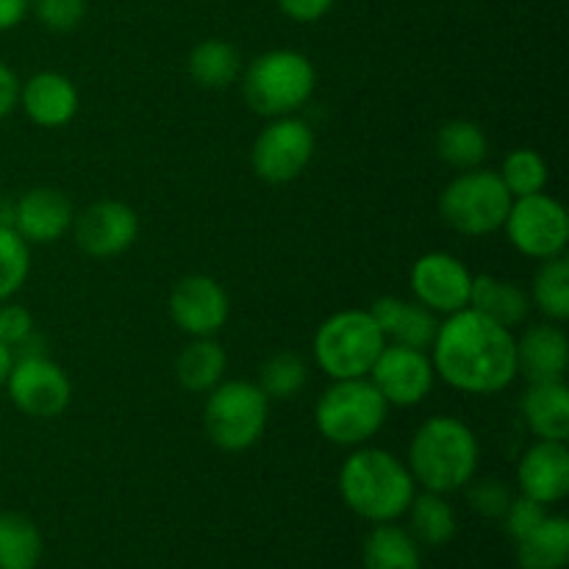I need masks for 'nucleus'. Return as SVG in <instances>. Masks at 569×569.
Instances as JSON below:
<instances>
[{"mask_svg": "<svg viewBox=\"0 0 569 569\" xmlns=\"http://www.w3.org/2000/svg\"><path fill=\"white\" fill-rule=\"evenodd\" d=\"M437 378L465 395H498L517 378L515 331L476 309H461L439 322L431 345Z\"/></svg>", "mask_w": 569, "mask_h": 569, "instance_id": "f257e3e1", "label": "nucleus"}, {"mask_svg": "<svg viewBox=\"0 0 569 569\" xmlns=\"http://www.w3.org/2000/svg\"><path fill=\"white\" fill-rule=\"evenodd\" d=\"M481 445L476 431L453 415H437L420 422L409 442V467L415 483L426 492L450 495L478 476Z\"/></svg>", "mask_w": 569, "mask_h": 569, "instance_id": "f03ea898", "label": "nucleus"}, {"mask_svg": "<svg viewBox=\"0 0 569 569\" xmlns=\"http://www.w3.org/2000/svg\"><path fill=\"white\" fill-rule=\"evenodd\" d=\"M339 495L353 515L367 522H395L409 511L417 495L406 461L383 448L361 445L339 470Z\"/></svg>", "mask_w": 569, "mask_h": 569, "instance_id": "7ed1b4c3", "label": "nucleus"}, {"mask_svg": "<svg viewBox=\"0 0 569 569\" xmlns=\"http://www.w3.org/2000/svg\"><path fill=\"white\" fill-rule=\"evenodd\" d=\"M317 87V70L300 50L276 48L256 56L242 72L244 103L253 114L289 117L298 114L311 100Z\"/></svg>", "mask_w": 569, "mask_h": 569, "instance_id": "20e7f679", "label": "nucleus"}, {"mask_svg": "<svg viewBox=\"0 0 569 569\" xmlns=\"http://www.w3.org/2000/svg\"><path fill=\"white\" fill-rule=\"evenodd\" d=\"M392 406L381 398L370 378L333 381L315 403V428L326 442L353 450L378 437Z\"/></svg>", "mask_w": 569, "mask_h": 569, "instance_id": "39448f33", "label": "nucleus"}, {"mask_svg": "<svg viewBox=\"0 0 569 569\" xmlns=\"http://www.w3.org/2000/svg\"><path fill=\"white\" fill-rule=\"evenodd\" d=\"M383 345L387 339L372 320L370 309H345L320 322L311 342V356L331 381H350L370 376Z\"/></svg>", "mask_w": 569, "mask_h": 569, "instance_id": "423d86ee", "label": "nucleus"}, {"mask_svg": "<svg viewBox=\"0 0 569 569\" xmlns=\"http://www.w3.org/2000/svg\"><path fill=\"white\" fill-rule=\"evenodd\" d=\"M270 422V398L256 381H220L206 392L203 428L211 445L226 453H244L261 442Z\"/></svg>", "mask_w": 569, "mask_h": 569, "instance_id": "0eeeda50", "label": "nucleus"}, {"mask_svg": "<svg viewBox=\"0 0 569 569\" xmlns=\"http://www.w3.org/2000/svg\"><path fill=\"white\" fill-rule=\"evenodd\" d=\"M511 194L495 170H465L439 194V217L461 237H492L503 231L511 209Z\"/></svg>", "mask_w": 569, "mask_h": 569, "instance_id": "6e6552de", "label": "nucleus"}, {"mask_svg": "<svg viewBox=\"0 0 569 569\" xmlns=\"http://www.w3.org/2000/svg\"><path fill=\"white\" fill-rule=\"evenodd\" d=\"M317 150V137L311 126L300 117H272L250 148V167L264 183L298 181L311 164Z\"/></svg>", "mask_w": 569, "mask_h": 569, "instance_id": "1a4fd4ad", "label": "nucleus"}, {"mask_svg": "<svg viewBox=\"0 0 569 569\" xmlns=\"http://www.w3.org/2000/svg\"><path fill=\"white\" fill-rule=\"evenodd\" d=\"M511 248L533 261L565 256L569 242L567 209L550 194L537 192L511 200L509 217L503 222Z\"/></svg>", "mask_w": 569, "mask_h": 569, "instance_id": "9d476101", "label": "nucleus"}, {"mask_svg": "<svg viewBox=\"0 0 569 569\" xmlns=\"http://www.w3.org/2000/svg\"><path fill=\"white\" fill-rule=\"evenodd\" d=\"M3 389L14 409L33 420H53L64 415L72 400L70 378L44 353L14 356Z\"/></svg>", "mask_w": 569, "mask_h": 569, "instance_id": "9b49d317", "label": "nucleus"}, {"mask_svg": "<svg viewBox=\"0 0 569 569\" xmlns=\"http://www.w3.org/2000/svg\"><path fill=\"white\" fill-rule=\"evenodd\" d=\"M367 378L389 406L411 409V406H420L433 392L437 370H433L428 350L387 342Z\"/></svg>", "mask_w": 569, "mask_h": 569, "instance_id": "f8f14e48", "label": "nucleus"}, {"mask_svg": "<svg viewBox=\"0 0 569 569\" xmlns=\"http://www.w3.org/2000/svg\"><path fill=\"white\" fill-rule=\"evenodd\" d=\"M409 287L417 303H422L437 317H450L461 309H470L472 272L467 270L459 256L445 253V250L422 253L411 264Z\"/></svg>", "mask_w": 569, "mask_h": 569, "instance_id": "ddd939ff", "label": "nucleus"}, {"mask_svg": "<svg viewBox=\"0 0 569 569\" xmlns=\"http://www.w3.org/2000/svg\"><path fill=\"white\" fill-rule=\"evenodd\" d=\"M72 239L89 259H117L139 237V214L122 200H98L72 220Z\"/></svg>", "mask_w": 569, "mask_h": 569, "instance_id": "4468645a", "label": "nucleus"}, {"mask_svg": "<svg viewBox=\"0 0 569 569\" xmlns=\"http://www.w3.org/2000/svg\"><path fill=\"white\" fill-rule=\"evenodd\" d=\"M170 317L189 339L217 337L231 317V300L211 276H183L170 292Z\"/></svg>", "mask_w": 569, "mask_h": 569, "instance_id": "2eb2a0df", "label": "nucleus"}, {"mask_svg": "<svg viewBox=\"0 0 569 569\" xmlns=\"http://www.w3.org/2000/svg\"><path fill=\"white\" fill-rule=\"evenodd\" d=\"M76 220L70 198L53 187H33L11 206V228L28 244H53Z\"/></svg>", "mask_w": 569, "mask_h": 569, "instance_id": "dca6fc26", "label": "nucleus"}, {"mask_svg": "<svg viewBox=\"0 0 569 569\" xmlns=\"http://www.w3.org/2000/svg\"><path fill=\"white\" fill-rule=\"evenodd\" d=\"M517 487L526 498L545 506L561 503L569 495V450L567 442L537 439L517 465Z\"/></svg>", "mask_w": 569, "mask_h": 569, "instance_id": "f3484780", "label": "nucleus"}, {"mask_svg": "<svg viewBox=\"0 0 569 569\" xmlns=\"http://www.w3.org/2000/svg\"><path fill=\"white\" fill-rule=\"evenodd\" d=\"M517 376L531 381L565 378L569 365V339L561 322H533L515 337Z\"/></svg>", "mask_w": 569, "mask_h": 569, "instance_id": "a211bd4d", "label": "nucleus"}, {"mask_svg": "<svg viewBox=\"0 0 569 569\" xmlns=\"http://www.w3.org/2000/svg\"><path fill=\"white\" fill-rule=\"evenodd\" d=\"M17 106L37 128H64L76 120L81 98L70 78L53 70H42L20 83Z\"/></svg>", "mask_w": 569, "mask_h": 569, "instance_id": "6ab92c4d", "label": "nucleus"}, {"mask_svg": "<svg viewBox=\"0 0 569 569\" xmlns=\"http://www.w3.org/2000/svg\"><path fill=\"white\" fill-rule=\"evenodd\" d=\"M370 315L378 322L387 342L420 350H431L433 337L439 331V322H442L433 311L417 303L415 298H395V295L378 298L370 306Z\"/></svg>", "mask_w": 569, "mask_h": 569, "instance_id": "aec40b11", "label": "nucleus"}, {"mask_svg": "<svg viewBox=\"0 0 569 569\" xmlns=\"http://www.w3.org/2000/svg\"><path fill=\"white\" fill-rule=\"evenodd\" d=\"M520 409L528 431L537 439H548V442L569 439V389L565 378L528 383Z\"/></svg>", "mask_w": 569, "mask_h": 569, "instance_id": "412c9836", "label": "nucleus"}, {"mask_svg": "<svg viewBox=\"0 0 569 569\" xmlns=\"http://www.w3.org/2000/svg\"><path fill=\"white\" fill-rule=\"evenodd\" d=\"M470 309L481 311L483 317L509 328V331H517V328L526 326L533 306L520 283L483 272V276H472Z\"/></svg>", "mask_w": 569, "mask_h": 569, "instance_id": "4be33fe9", "label": "nucleus"}, {"mask_svg": "<svg viewBox=\"0 0 569 569\" xmlns=\"http://www.w3.org/2000/svg\"><path fill=\"white\" fill-rule=\"evenodd\" d=\"M228 356L217 337L189 339L176 359V378L181 389L192 395H206L226 381Z\"/></svg>", "mask_w": 569, "mask_h": 569, "instance_id": "5701e85b", "label": "nucleus"}, {"mask_svg": "<svg viewBox=\"0 0 569 569\" xmlns=\"http://www.w3.org/2000/svg\"><path fill=\"white\" fill-rule=\"evenodd\" d=\"M187 70L200 89L222 92L242 76V56L228 39H203L189 53Z\"/></svg>", "mask_w": 569, "mask_h": 569, "instance_id": "b1692460", "label": "nucleus"}, {"mask_svg": "<svg viewBox=\"0 0 569 569\" xmlns=\"http://www.w3.org/2000/svg\"><path fill=\"white\" fill-rule=\"evenodd\" d=\"M515 545L520 569H565L569 561V520L548 515L542 526Z\"/></svg>", "mask_w": 569, "mask_h": 569, "instance_id": "393cba45", "label": "nucleus"}, {"mask_svg": "<svg viewBox=\"0 0 569 569\" xmlns=\"http://www.w3.org/2000/svg\"><path fill=\"white\" fill-rule=\"evenodd\" d=\"M437 156L456 172L476 170L487 161L489 139L478 122L472 120H448L437 131Z\"/></svg>", "mask_w": 569, "mask_h": 569, "instance_id": "a878e982", "label": "nucleus"}, {"mask_svg": "<svg viewBox=\"0 0 569 569\" xmlns=\"http://www.w3.org/2000/svg\"><path fill=\"white\" fill-rule=\"evenodd\" d=\"M420 545L406 528L378 522L365 539V569H420Z\"/></svg>", "mask_w": 569, "mask_h": 569, "instance_id": "bb28decb", "label": "nucleus"}, {"mask_svg": "<svg viewBox=\"0 0 569 569\" xmlns=\"http://www.w3.org/2000/svg\"><path fill=\"white\" fill-rule=\"evenodd\" d=\"M42 533L37 522L17 511H0V569H37Z\"/></svg>", "mask_w": 569, "mask_h": 569, "instance_id": "cd10ccee", "label": "nucleus"}, {"mask_svg": "<svg viewBox=\"0 0 569 569\" xmlns=\"http://www.w3.org/2000/svg\"><path fill=\"white\" fill-rule=\"evenodd\" d=\"M531 306L550 322L569 320V261L567 256L539 261L531 281Z\"/></svg>", "mask_w": 569, "mask_h": 569, "instance_id": "c85d7f7f", "label": "nucleus"}, {"mask_svg": "<svg viewBox=\"0 0 569 569\" xmlns=\"http://www.w3.org/2000/svg\"><path fill=\"white\" fill-rule=\"evenodd\" d=\"M411 517V537L422 545H431V548H442L459 531V522H456L453 506L445 500V495L437 492H422L415 495L409 511Z\"/></svg>", "mask_w": 569, "mask_h": 569, "instance_id": "c756f323", "label": "nucleus"}, {"mask_svg": "<svg viewBox=\"0 0 569 569\" xmlns=\"http://www.w3.org/2000/svg\"><path fill=\"white\" fill-rule=\"evenodd\" d=\"M309 361L295 350H276L259 367V387L270 400H295L309 383Z\"/></svg>", "mask_w": 569, "mask_h": 569, "instance_id": "7c9ffc66", "label": "nucleus"}, {"mask_svg": "<svg viewBox=\"0 0 569 569\" xmlns=\"http://www.w3.org/2000/svg\"><path fill=\"white\" fill-rule=\"evenodd\" d=\"M498 176L506 183L511 198H526V194L545 192L550 181V167L539 150L517 148L506 156Z\"/></svg>", "mask_w": 569, "mask_h": 569, "instance_id": "2f4dec72", "label": "nucleus"}, {"mask_svg": "<svg viewBox=\"0 0 569 569\" xmlns=\"http://www.w3.org/2000/svg\"><path fill=\"white\" fill-rule=\"evenodd\" d=\"M31 276V244L11 226H0V303L11 300Z\"/></svg>", "mask_w": 569, "mask_h": 569, "instance_id": "473e14b6", "label": "nucleus"}, {"mask_svg": "<svg viewBox=\"0 0 569 569\" xmlns=\"http://www.w3.org/2000/svg\"><path fill=\"white\" fill-rule=\"evenodd\" d=\"M465 489L472 511L481 517H489V520H503L511 500H515L511 489L500 478H472Z\"/></svg>", "mask_w": 569, "mask_h": 569, "instance_id": "72a5a7b5", "label": "nucleus"}, {"mask_svg": "<svg viewBox=\"0 0 569 569\" xmlns=\"http://www.w3.org/2000/svg\"><path fill=\"white\" fill-rule=\"evenodd\" d=\"M37 20L53 33H70L87 17V0H31Z\"/></svg>", "mask_w": 569, "mask_h": 569, "instance_id": "f704fd0d", "label": "nucleus"}, {"mask_svg": "<svg viewBox=\"0 0 569 569\" xmlns=\"http://www.w3.org/2000/svg\"><path fill=\"white\" fill-rule=\"evenodd\" d=\"M31 333H37V322H33L31 311L26 306L14 303V300H3L0 303V342L6 348L17 350Z\"/></svg>", "mask_w": 569, "mask_h": 569, "instance_id": "c9c22d12", "label": "nucleus"}, {"mask_svg": "<svg viewBox=\"0 0 569 569\" xmlns=\"http://www.w3.org/2000/svg\"><path fill=\"white\" fill-rule=\"evenodd\" d=\"M506 520V528H509L511 539H522L526 533H531L533 528L542 526L545 520H548V506L539 503V500L533 498H526V495H520V498L511 500L509 511L503 515Z\"/></svg>", "mask_w": 569, "mask_h": 569, "instance_id": "e433bc0d", "label": "nucleus"}, {"mask_svg": "<svg viewBox=\"0 0 569 569\" xmlns=\"http://www.w3.org/2000/svg\"><path fill=\"white\" fill-rule=\"evenodd\" d=\"M276 3L292 22L311 26V22H320L337 0H276Z\"/></svg>", "mask_w": 569, "mask_h": 569, "instance_id": "4c0bfd02", "label": "nucleus"}, {"mask_svg": "<svg viewBox=\"0 0 569 569\" xmlns=\"http://www.w3.org/2000/svg\"><path fill=\"white\" fill-rule=\"evenodd\" d=\"M20 78L11 70L6 61H0V120L11 114L17 109V100H20Z\"/></svg>", "mask_w": 569, "mask_h": 569, "instance_id": "58836bf2", "label": "nucleus"}, {"mask_svg": "<svg viewBox=\"0 0 569 569\" xmlns=\"http://www.w3.org/2000/svg\"><path fill=\"white\" fill-rule=\"evenodd\" d=\"M31 11V0H0V33L20 26Z\"/></svg>", "mask_w": 569, "mask_h": 569, "instance_id": "ea45409f", "label": "nucleus"}, {"mask_svg": "<svg viewBox=\"0 0 569 569\" xmlns=\"http://www.w3.org/2000/svg\"><path fill=\"white\" fill-rule=\"evenodd\" d=\"M11 365H14V350L6 348V345L0 342V389H3L6 378H9Z\"/></svg>", "mask_w": 569, "mask_h": 569, "instance_id": "a19ab883", "label": "nucleus"}]
</instances>
